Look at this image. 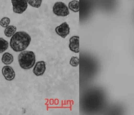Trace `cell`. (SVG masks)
<instances>
[{
  "label": "cell",
  "mask_w": 134,
  "mask_h": 115,
  "mask_svg": "<svg viewBox=\"0 0 134 115\" xmlns=\"http://www.w3.org/2000/svg\"><path fill=\"white\" fill-rule=\"evenodd\" d=\"M31 41V37L28 33L25 31H18L10 39V46L15 52H22L28 48Z\"/></svg>",
  "instance_id": "cell-1"
},
{
  "label": "cell",
  "mask_w": 134,
  "mask_h": 115,
  "mask_svg": "<svg viewBox=\"0 0 134 115\" xmlns=\"http://www.w3.org/2000/svg\"><path fill=\"white\" fill-rule=\"evenodd\" d=\"M18 61L22 69L28 70L34 66L36 59L33 51H23L19 54Z\"/></svg>",
  "instance_id": "cell-2"
},
{
  "label": "cell",
  "mask_w": 134,
  "mask_h": 115,
  "mask_svg": "<svg viewBox=\"0 0 134 115\" xmlns=\"http://www.w3.org/2000/svg\"><path fill=\"white\" fill-rule=\"evenodd\" d=\"M52 11L58 17H66L70 14L68 7L65 3L62 2H57L54 4Z\"/></svg>",
  "instance_id": "cell-3"
},
{
  "label": "cell",
  "mask_w": 134,
  "mask_h": 115,
  "mask_svg": "<svg viewBox=\"0 0 134 115\" xmlns=\"http://www.w3.org/2000/svg\"><path fill=\"white\" fill-rule=\"evenodd\" d=\"M13 7V12L15 13L21 14L28 7L26 0H11Z\"/></svg>",
  "instance_id": "cell-4"
},
{
  "label": "cell",
  "mask_w": 134,
  "mask_h": 115,
  "mask_svg": "<svg viewBox=\"0 0 134 115\" xmlns=\"http://www.w3.org/2000/svg\"><path fill=\"white\" fill-rule=\"evenodd\" d=\"M55 31L57 35L62 38L66 37L70 32V28L66 22H64L55 29Z\"/></svg>",
  "instance_id": "cell-5"
},
{
  "label": "cell",
  "mask_w": 134,
  "mask_h": 115,
  "mask_svg": "<svg viewBox=\"0 0 134 115\" xmlns=\"http://www.w3.org/2000/svg\"><path fill=\"white\" fill-rule=\"evenodd\" d=\"M80 37L78 36H73L70 39L69 49L71 51L74 53L80 52Z\"/></svg>",
  "instance_id": "cell-6"
},
{
  "label": "cell",
  "mask_w": 134,
  "mask_h": 115,
  "mask_svg": "<svg viewBox=\"0 0 134 115\" xmlns=\"http://www.w3.org/2000/svg\"><path fill=\"white\" fill-rule=\"evenodd\" d=\"M2 73L7 80H13L15 76V71L10 66H5L3 67L2 69Z\"/></svg>",
  "instance_id": "cell-7"
},
{
  "label": "cell",
  "mask_w": 134,
  "mask_h": 115,
  "mask_svg": "<svg viewBox=\"0 0 134 115\" xmlns=\"http://www.w3.org/2000/svg\"><path fill=\"white\" fill-rule=\"evenodd\" d=\"M46 64L44 61H38L36 62L34 69H33V72L37 76L43 75L46 71Z\"/></svg>",
  "instance_id": "cell-8"
},
{
  "label": "cell",
  "mask_w": 134,
  "mask_h": 115,
  "mask_svg": "<svg viewBox=\"0 0 134 115\" xmlns=\"http://www.w3.org/2000/svg\"><path fill=\"white\" fill-rule=\"evenodd\" d=\"M68 9L74 12H78L80 11V2L77 0H72L68 4Z\"/></svg>",
  "instance_id": "cell-9"
},
{
  "label": "cell",
  "mask_w": 134,
  "mask_h": 115,
  "mask_svg": "<svg viewBox=\"0 0 134 115\" xmlns=\"http://www.w3.org/2000/svg\"><path fill=\"white\" fill-rule=\"evenodd\" d=\"M2 60V62L5 65H9L13 62L14 58L11 54L7 52L3 54Z\"/></svg>",
  "instance_id": "cell-10"
},
{
  "label": "cell",
  "mask_w": 134,
  "mask_h": 115,
  "mask_svg": "<svg viewBox=\"0 0 134 115\" xmlns=\"http://www.w3.org/2000/svg\"><path fill=\"white\" fill-rule=\"evenodd\" d=\"M16 27L14 25H8L4 30V34L7 37H10L16 33Z\"/></svg>",
  "instance_id": "cell-11"
},
{
  "label": "cell",
  "mask_w": 134,
  "mask_h": 115,
  "mask_svg": "<svg viewBox=\"0 0 134 115\" xmlns=\"http://www.w3.org/2000/svg\"><path fill=\"white\" fill-rule=\"evenodd\" d=\"M8 41L4 39L3 38H0V54L5 52L8 49Z\"/></svg>",
  "instance_id": "cell-12"
},
{
  "label": "cell",
  "mask_w": 134,
  "mask_h": 115,
  "mask_svg": "<svg viewBox=\"0 0 134 115\" xmlns=\"http://www.w3.org/2000/svg\"><path fill=\"white\" fill-rule=\"evenodd\" d=\"M43 0H26L29 5L34 8H38L41 7Z\"/></svg>",
  "instance_id": "cell-13"
},
{
  "label": "cell",
  "mask_w": 134,
  "mask_h": 115,
  "mask_svg": "<svg viewBox=\"0 0 134 115\" xmlns=\"http://www.w3.org/2000/svg\"><path fill=\"white\" fill-rule=\"evenodd\" d=\"M10 22V18L7 17H4L0 20V25L3 28H6L8 26Z\"/></svg>",
  "instance_id": "cell-14"
},
{
  "label": "cell",
  "mask_w": 134,
  "mask_h": 115,
  "mask_svg": "<svg viewBox=\"0 0 134 115\" xmlns=\"http://www.w3.org/2000/svg\"><path fill=\"white\" fill-rule=\"evenodd\" d=\"M79 62L80 61L78 57L73 56L70 59V64L73 67H77L79 64Z\"/></svg>",
  "instance_id": "cell-15"
}]
</instances>
